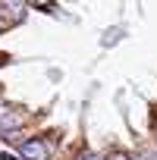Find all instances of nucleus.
Wrapping results in <instances>:
<instances>
[{"instance_id":"423d86ee","label":"nucleus","mask_w":157,"mask_h":160,"mask_svg":"<svg viewBox=\"0 0 157 160\" xmlns=\"http://www.w3.org/2000/svg\"><path fill=\"white\" fill-rule=\"evenodd\" d=\"M78 160H104V157H101V154H94V151H85V154L78 157Z\"/></svg>"},{"instance_id":"f03ea898","label":"nucleus","mask_w":157,"mask_h":160,"mask_svg":"<svg viewBox=\"0 0 157 160\" xmlns=\"http://www.w3.org/2000/svg\"><path fill=\"white\" fill-rule=\"evenodd\" d=\"M25 10H28L25 0H0V16H7V19H10V25L25 22Z\"/></svg>"},{"instance_id":"f257e3e1","label":"nucleus","mask_w":157,"mask_h":160,"mask_svg":"<svg viewBox=\"0 0 157 160\" xmlns=\"http://www.w3.org/2000/svg\"><path fill=\"white\" fill-rule=\"evenodd\" d=\"M19 154H22V160H50V148H47L44 138H28V141H22V144H19Z\"/></svg>"},{"instance_id":"6e6552de","label":"nucleus","mask_w":157,"mask_h":160,"mask_svg":"<svg viewBox=\"0 0 157 160\" xmlns=\"http://www.w3.org/2000/svg\"><path fill=\"white\" fill-rule=\"evenodd\" d=\"M0 160H19V157H16L13 151H3V154H0Z\"/></svg>"},{"instance_id":"0eeeda50","label":"nucleus","mask_w":157,"mask_h":160,"mask_svg":"<svg viewBox=\"0 0 157 160\" xmlns=\"http://www.w3.org/2000/svg\"><path fill=\"white\" fill-rule=\"evenodd\" d=\"M107 160H132V157H129V154H123V151H116V154H110Z\"/></svg>"},{"instance_id":"39448f33","label":"nucleus","mask_w":157,"mask_h":160,"mask_svg":"<svg viewBox=\"0 0 157 160\" xmlns=\"http://www.w3.org/2000/svg\"><path fill=\"white\" fill-rule=\"evenodd\" d=\"M28 7H35V10H41V13H53L57 10V0H25Z\"/></svg>"},{"instance_id":"1a4fd4ad","label":"nucleus","mask_w":157,"mask_h":160,"mask_svg":"<svg viewBox=\"0 0 157 160\" xmlns=\"http://www.w3.org/2000/svg\"><path fill=\"white\" fill-rule=\"evenodd\" d=\"M3 28H7V22H3V16H0V35H3Z\"/></svg>"},{"instance_id":"9d476101","label":"nucleus","mask_w":157,"mask_h":160,"mask_svg":"<svg viewBox=\"0 0 157 160\" xmlns=\"http://www.w3.org/2000/svg\"><path fill=\"white\" fill-rule=\"evenodd\" d=\"M0 63H3V60H0Z\"/></svg>"},{"instance_id":"7ed1b4c3","label":"nucleus","mask_w":157,"mask_h":160,"mask_svg":"<svg viewBox=\"0 0 157 160\" xmlns=\"http://www.w3.org/2000/svg\"><path fill=\"white\" fill-rule=\"evenodd\" d=\"M22 113H16V110H10V107H0V135H10L13 129H19L22 126Z\"/></svg>"},{"instance_id":"20e7f679","label":"nucleus","mask_w":157,"mask_h":160,"mask_svg":"<svg viewBox=\"0 0 157 160\" xmlns=\"http://www.w3.org/2000/svg\"><path fill=\"white\" fill-rule=\"evenodd\" d=\"M123 35H126V28H123V25L107 28V32H104V38H101V47H113V44H119V41H123Z\"/></svg>"}]
</instances>
